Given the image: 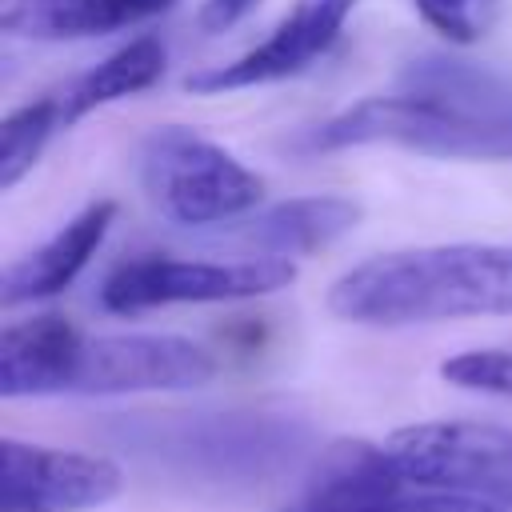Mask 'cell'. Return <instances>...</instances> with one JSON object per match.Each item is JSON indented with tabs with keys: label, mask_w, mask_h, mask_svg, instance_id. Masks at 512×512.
<instances>
[{
	"label": "cell",
	"mask_w": 512,
	"mask_h": 512,
	"mask_svg": "<svg viewBox=\"0 0 512 512\" xmlns=\"http://www.w3.org/2000/svg\"><path fill=\"white\" fill-rule=\"evenodd\" d=\"M140 184L160 216L188 228L244 216L264 196V180L248 164L184 124H160L144 136Z\"/></svg>",
	"instance_id": "3"
},
{
	"label": "cell",
	"mask_w": 512,
	"mask_h": 512,
	"mask_svg": "<svg viewBox=\"0 0 512 512\" xmlns=\"http://www.w3.org/2000/svg\"><path fill=\"white\" fill-rule=\"evenodd\" d=\"M384 448L424 488L512 508V428L488 420H420L396 428Z\"/></svg>",
	"instance_id": "6"
},
{
	"label": "cell",
	"mask_w": 512,
	"mask_h": 512,
	"mask_svg": "<svg viewBox=\"0 0 512 512\" xmlns=\"http://www.w3.org/2000/svg\"><path fill=\"white\" fill-rule=\"evenodd\" d=\"M4 512H56V508H44V504H24V500H4Z\"/></svg>",
	"instance_id": "19"
},
{
	"label": "cell",
	"mask_w": 512,
	"mask_h": 512,
	"mask_svg": "<svg viewBox=\"0 0 512 512\" xmlns=\"http://www.w3.org/2000/svg\"><path fill=\"white\" fill-rule=\"evenodd\" d=\"M4 500L44 504V508H100L120 496L124 472L108 456L24 444L16 436L0 440Z\"/></svg>",
	"instance_id": "9"
},
{
	"label": "cell",
	"mask_w": 512,
	"mask_h": 512,
	"mask_svg": "<svg viewBox=\"0 0 512 512\" xmlns=\"http://www.w3.org/2000/svg\"><path fill=\"white\" fill-rule=\"evenodd\" d=\"M216 376V356L188 336L116 332L84 336L64 392L128 396V392H188Z\"/></svg>",
	"instance_id": "7"
},
{
	"label": "cell",
	"mask_w": 512,
	"mask_h": 512,
	"mask_svg": "<svg viewBox=\"0 0 512 512\" xmlns=\"http://www.w3.org/2000/svg\"><path fill=\"white\" fill-rule=\"evenodd\" d=\"M296 280L288 256L248 260H192V256H140L124 260L100 284V304L116 316H136L168 304H228L272 296Z\"/></svg>",
	"instance_id": "5"
},
{
	"label": "cell",
	"mask_w": 512,
	"mask_h": 512,
	"mask_svg": "<svg viewBox=\"0 0 512 512\" xmlns=\"http://www.w3.org/2000/svg\"><path fill=\"white\" fill-rule=\"evenodd\" d=\"M80 340L84 332L60 312L12 320L0 332V396L20 400L64 392Z\"/></svg>",
	"instance_id": "11"
},
{
	"label": "cell",
	"mask_w": 512,
	"mask_h": 512,
	"mask_svg": "<svg viewBox=\"0 0 512 512\" xmlns=\"http://www.w3.org/2000/svg\"><path fill=\"white\" fill-rule=\"evenodd\" d=\"M360 224V204L348 196H296L280 200L256 220H248L244 236L268 256H312Z\"/></svg>",
	"instance_id": "13"
},
{
	"label": "cell",
	"mask_w": 512,
	"mask_h": 512,
	"mask_svg": "<svg viewBox=\"0 0 512 512\" xmlns=\"http://www.w3.org/2000/svg\"><path fill=\"white\" fill-rule=\"evenodd\" d=\"M440 376L452 388L508 396L512 400V348H468L440 364Z\"/></svg>",
	"instance_id": "17"
},
{
	"label": "cell",
	"mask_w": 512,
	"mask_h": 512,
	"mask_svg": "<svg viewBox=\"0 0 512 512\" xmlns=\"http://www.w3.org/2000/svg\"><path fill=\"white\" fill-rule=\"evenodd\" d=\"M404 148L444 160H512V84L464 60H412L400 88L312 128L308 148Z\"/></svg>",
	"instance_id": "1"
},
{
	"label": "cell",
	"mask_w": 512,
	"mask_h": 512,
	"mask_svg": "<svg viewBox=\"0 0 512 512\" xmlns=\"http://www.w3.org/2000/svg\"><path fill=\"white\" fill-rule=\"evenodd\" d=\"M176 0H0V28L24 40H88L148 24Z\"/></svg>",
	"instance_id": "12"
},
{
	"label": "cell",
	"mask_w": 512,
	"mask_h": 512,
	"mask_svg": "<svg viewBox=\"0 0 512 512\" xmlns=\"http://www.w3.org/2000/svg\"><path fill=\"white\" fill-rule=\"evenodd\" d=\"M280 512H512L492 500L408 480L396 456L372 440H332Z\"/></svg>",
	"instance_id": "4"
},
{
	"label": "cell",
	"mask_w": 512,
	"mask_h": 512,
	"mask_svg": "<svg viewBox=\"0 0 512 512\" xmlns=\"http://www.w3.org/2000/svg\"><path fill=\"white\" fill-rule=\"evenodd\" d=\"M60 124H64L60 96L20 104L16 112L4 116V124H0V192H12L32 172V164L40 160L44 144L52 140V132Z\"/></svg>",
	"instance_id": "15"
},
{
	"label": "cell",
	"mask_w": 512,
	"mask_h": 512,
	"mask_svg": "<svg viewBox=\"0 0 512 512\" xmlns=\"http://www.w3.org/2000/svg\"><path fill=\"white\" fill-rule=\"evenodd\" d=\"M112 220H116V200H92L88 208H80L40 248H32L16 264H8V272L0 280V300L8 308H16V304H32V300H48V296L64 292L88 268V260L100 252Z\"/></svg>",
	"instance_id": "10"
},
{
	"label": "cell",
	"mask_w": 512,
	"mask_h": 512,
	"mask_svg": "<svg viewBox=\"0 0 512 512\" xmlns=\"http://www.w3.org/2000/svg\"><path fill=\"white\" fill-rule=\"evenodd\" d=\"M164 68H168V52H164V44L156 36L128 40L124 48L104 56L96 68H88L76 84H68V92L60 96L64 124H76L80 116H88V112H96L104 104H116V100L148 92L164 76Z\"/></svg>",
	"instance_id": "14"
},
{
	"label": "cell",
	"mask_w": 512,
	"mask_h": 512,
	"mask_svg": "<svg viewBox=\"0 0 512 512\" xmlns=\"http://www.w3.org/2000/svg\"><path fill=\"white\" fill-rule=\"evenodd\" d=\"M328 312L368 328L512 316V248L420 244L368 256L332 280Z\"/></svg>",
	"instance_id": "2"
},
{
	"label": "cell",
	"mask_w": 512,
	"mask_h": 512,
	"mask_svg": "<svg viewBox=\"0 0 512 512\" xmlns=\"http://www.w3.org/2000/svg\"><path fill=\"white\" fill-rule=\"evenodd\" d=\"M356 4L360 0H296L256 48L240 52L228 64L192 72L184 80V88L196 96H220V92L288 80V76L304 72L308 64H316L332 48V40L340 36V28L356 12Z\"/></svg>",
	"instance_id": "8"
},
{
	"label": "cell",
	"mask_w": 512,
	"mask_h": 512,
	"mask_svg": "<svg viewBox=\"0 0 512 512\" xmlns=\"http://www.w3.org/2000/svg\"><path fill=\"white\" fill-rule=\"evenodd\" d=\"M412 4L420 20L448 44H480L500 20V0H412Z\"/></svg>",
	"instance_id": "16"
},
{
	"label": "cell",
	"mask_w": 512,
	"mask_h": 512,
	"mask_svg": "<svg viewBox=\"0 0 512 512\" xmlns=\"http://www.w3.org/2000/svg\"><path fill=\"white\" fill-rule=\"evenodd\" d=\"M256 4H260V0H204L200 12H196V24H200L204 32H224V28L240 24Z\"/></svg>",
	"instance_id": "18"
}]
</instances>
